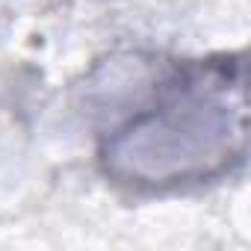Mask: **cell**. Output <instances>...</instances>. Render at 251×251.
Returning <instances> with one entry per match:
<instances>
[{
	"instance_id": "6da1fadb",
	"label": "cell",
	"mask_w": 251,
	"mask_h": 251,
	"mask_svg": "<svg viewBox=\"0 0 251 251\" xmlns=\"http://www.w3.org/2000/svg\"><path fill=\"white\" fill-rule=\"evenodd\" d=\"M245 62L236 50L142 62V89L98 130L100 175L166 195L233 175L248 142Z\"/></svg>"
}]
</instances>
